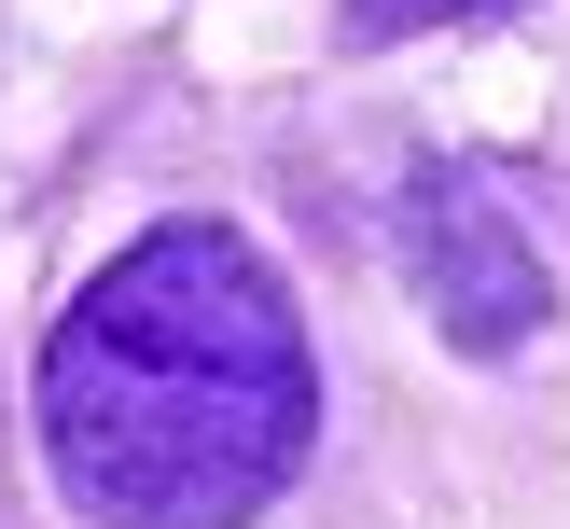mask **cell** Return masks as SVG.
Wrapping results in <instances>:
<instances>
[{"instance_id":"cell-1","label":"cell","mask_w":570,"mask_h":529,"mask_svg":"<svg viewBox=\"0 0 570 529\" xmlns=\"http://www.w3.org/2000/svg\"><path fill=\"white\" fill-rule=\"evenodd\" d=\"M321 445V362L237 223H154L42 334V460L98 529H250Z\"/></svg>"},{"instance_id":"cell-2","label":"cell","mask_w":570,"mask_h":529,"mask_svg":"<svg viewBox=\"0 0 570 529\" xmlns=\"http://www.w3.org/2000/svg\"><path fill=\"white\" fill-rule=\"evenodd\" d=\"M404 278H417V306L445 321V349H473V362L529 349L543 306H557V278H543V251L515 237V209H501L473 167H445V154L404 182Z\"/></svg>"},{"instance_id":"cell-3","label":"cell","mask_w":570,"mask_h":529,"mask_svg":"<svg viewBox=\"0 0 570 529\" xmlns=\"http://www.w3.org/2000/svg\"><path fill=\"white\" fill-rule=\"evenodd\" d=\"M473 14H515V0H348L362 42H417V28H473Z\"/></svg>"}]
</instances>
